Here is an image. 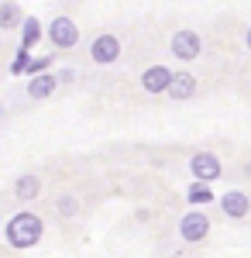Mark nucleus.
I'll use <instances>...</instances> for the list:
<instances>
[{"label":"nucleus","mask_w":251,"mask_h":258,"mask_svg":"<svg viewBox=\"0 0 251 258\" xmlns=\"http://www.w3.org/2000/svg\"><path fill=\"white\" fill-rule=\"evenodd\" d=\"M4 234H7V241H11V248L24 251V248H35V244L41 241V234H45V224H41L38 214H14V217L7 220Z\"/></svg>","instance_id":"nucleus-1"},{"label":"nucleus","mask_w":251,"mask_h":258,"mask_svg":"<svg viewBox=\"0 0 251 258\" xmlns=\"http://www.w3.org/2000/svg\"><path fill=\"white\" fill-rule=\"evenodd\" d=\"M200 52H203V41H200L196 31L182 28V31H175V35H172V55H175V59L193 62V59H200Z\"/></svg>","instance_id":"nucleus-2"},{"label":"nucleus","mask_w":251,"mask_h":258,"mask_svg":"<svg viewBox=\"0 0 251 258\" xmlns=\"http://www.w3.org/2000/svg\"><path fill=\"white\" fill-rule=\"evenodd\" d=\"M207 234H210V220H207V214L193 210V214H186V217L179 220V238L182 241L196 244V241H203Z\"/></svg>","instance_id":"nucleus-3"},{"label":"nucleus","mask_w":251,"mask_h":258,"mask_svg":"<svg viewBox=\"0 0 251 258\" xmlns=\"http://www.w3.org/2000/svg\"><path fill=\"white\" fill-rule=\"evenodd\" d=\"M90 59L97 62V66H110V62L120 59V41H117V35H97L93 45H90Z\"/></svg>","instance_id":"nucleus-4"},{"label":"nucleus","mask_w":251,"mask_h":258,"mask_svg":"<svg viewBox=\"0 0 251 258\" xmlns=\"http://www.w3.org/2000/svg\"><path fill=\"white\" fill-rule=\"evenodd\" d=\"M48 38H52V45L55 48H73L79 41V28H76V21H69V18H55L52 24H48Z\"/></svg>","instance_id":"nucleus-5"},{"label":"nucleus","mask_w":251,"mask_h":258,"mask_svg":"<svg viewBox=\"0 0 251 258\" xmlns=\"http://www.w3.org/2000/svg\"><path fill=\"white\" fill-rule=\"evenodd\" d=\"M190 169H193L196 182H213V179L220 176V159L213 152H196L193 159H190Z\"/></svg>","instance_id":"nucleus-6"},{"label":"nucleus","mask_w":251,"mask_h":258,"mask_svg":"<svg viewBox=\"0 0 251 258\" xmlns=\"http://www.w3.org/2000/svg\"><path fill=\"white\" fill-rule=\"evenodd\" d=\"M220 210H224V217H231V220H244V217H248V210H251L248 193H241V189L224 193V197H220Z\"/></svg>","instance_id":"nucleus-7"},{"label":"nucleus","mask_w":251,"mask_h":258,"mask_svg":"<svg viewBox=\"0 0 251 258\" xmlns=\"http://www.w3.org/2000/svg\"><path fill=\"white\" fill-rule=\"evenodd\" d=\"M196 90H200V83H196L193 73H172V80L165 86V93L172 100H190V97H196Z\"/></svg>","instance_id":"nucleus-8"},{"label":"nucleus","mask_w":251,"mask_h":258,"mask_svg":"<svg viewBox=\"0 0 251 258\" xmlns=\"http://www.w3.org/2000/svg\"><path fill=\"white\" fill-rule=\"evenodd\" d=\"M169 80H172V69H165V66H152V69L141 73V86H145V93H165Z\"/></svg>","instance_id":"nucleus-9"},{"label":"nucleus","mask_w":251,"mask_h":258,"mask_svg":"<svg viewBox=\"0 0 251 258\" xmlns=\"http://www.w3.org/2000/svg\"><path fill=\"white\" fill-rule=\"evenodd\" d=\"M38 193H41V179L35 176V172H24V176H18V182H14V197H18L21 203L38 200Z\"/></svg>","instance_id":"nucleus-10"},{"label":"nucleus","mask_w":251,"mask_h":258,"mask_svg":"<svg viewBox=\"0 0 251 258\" xmlns=\"http://www.w3.org/2000/svg\"><path fill=\"white\" fill-rule=\"evenodd\" d=\"M55 76H45V73H38V76H31V83H28V97L31 100H45L55 93Z\"/></svg>","instance_id":"nucleus-11"},{"label":"nucleus","mask_w":251,"mask_h":258,"mask_svg":"<svg viewBox=\"0 0 251 258\" xmlns=\"http://www.w3.org/2000/svg\"><path fill=\"white\" fill-rule=\"evenodd\" d=\"M21 28H24V31H21V45L31 48V45L41 38V21L38 18H21Z\"/></svg>","instance_id":"nucleus-12"},{"label":"nucleus","mask_w":251,"mask_h":258,"mask_svg":"<svg viewBox=\"0 0 251 258\" xmlns=\"http://www.w3.org/2000/svg\"><path fill=\"white\" fill-rule=\"evenodd\" d=\"M18 24H21V7L18 4H0V28L11 31V28H18Z\"/></svg>","instance_id":"nucleus-13"},{"label":"nucleus","mask_w":251,"mask_h":258,"mask_svg":"<svg viewBox=\"0 0 251 258\" xmlns=\"http://www.w3.org/2000/svg\"><path fill=\"white\" fill-rule=\"evenodd\" d=\"M55 214H58V217H66V220L76 217V214H79V200L73 197V193H62V197L55 200Z\"/></svg>","instance_id":"nucleus-14"},{"label":"nucleus","mask_w":251,"mask_h":258,"mask_svg":"<svg viewBox=\"0 0 251 258\" xmlns=\"http://www.w3.org/2000/svg\"><path fill=\"white\" fill-rule=\"evenodd\" d=\"M186 200L203 207V203H210V200H213V193H210V186H207V182H193V186L186 189Z\"/></svg>","instance_id":"nucleus-15"},{"label":"nucleus","mask_w":251,"mask_h":258,"mask_svg":"<svg viewBox=\"0 0 251 258\" xmlns=\"http://www.w3.org/2000/svg\"><path fill=\"white\" fill-rule=\"evenodd\" d=\"M48 62H52L48 55H45V59H31L28 66H24V69H31V76H35V73H41V69H48Z\"/></svg>","instance_id":"nucleus-16"},{"label":"nucleus","mask_w":251,"mask_h":258,"mask_svg":"<svg viewBox=\"0 0 251 258\" xmlns=\"http://www.w3.org/2000/svg\"><path fill=\"white\" fill-rule=\"evenodd\" d=\"M244 41H248V48H251V31H248V38H244Z\"/></svg>","instance_id":"nucleus-17"}]
</instances>
